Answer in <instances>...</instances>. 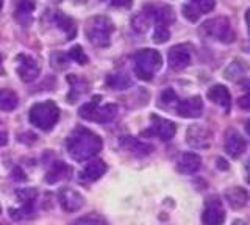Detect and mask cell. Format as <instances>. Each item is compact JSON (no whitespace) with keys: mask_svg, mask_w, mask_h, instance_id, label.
<instances>
[{"mask_svg":"<svg viewBox=\"0 0 250 225\" xmlns=\"http://www.w3.org/2000/svg\"><path fill=\"white\" fill-rule=\"evenodd\" d=\"M214 6H216L214 0H188L183 5L182 13L188 20L195 22V20H199L203 14L213 11Z\"/></svg>","mask_w":250,"mask_h":225,"instance_id":"cell-8","label":"cell"},{"mask_svg":"<svg viewBox=\"0 0 250 225\" xmlns=\"http://www.w3.org/2000/svg\"><path fill=\"white\" fill-rule=\"evenodd\" d=\"M119 145L127 152H130L133 155H138V157H144V155L152 153V150H153V147L150 144H146L143 141H139L138 138H133V136H122L119 139Z\"/></svg>","mask_w":250,"mask_h":225,"instance_id":"cell-17","label":"cell"},{"mask_svg":"<svg viewBox=\"0 0 250 225\" xmlns=\"http://www.w3.org/2000/svg\"><path fill=\"white\" fill-rule=\"evenodd\" d=\"M135 61V74L139 80L148 82L153 79V75L160 71L163 64V58L158 50L153 49H143L135 53L133 57Z\"/></svg>","mask_w":250,"mask_h":225,"instance_id":"cell-2","label":"cell"},{"mask_svg":"<svg viewBox=\"0 0 250 225\" xmlns=\"http://www.w3.org/2000/svg\"><path fill=\"white\" fill-rule=\"evenodd\" d=\"M105 2H109L113 6H130L131 0H105Z\"/></svg>","mask_w":250,"mask_h":225,"instance_id":"cell-36","label":"cell"},{"mask_svg":"<svg viewBox=\"0 0 250 225\" xmlns=\"http://www.w3.org/2000/svg\"><path fill=\"white\" fill-rule=\"evenodd\" d=\"M2 6H3V0H0V10H2Z\"/></svg>","mask_w":250,"mask_h":225,"instance_id":"cell-40","label":"cell"},{"mask_svg":"<svg viewBox=\"0 0 250 225\" xmlns=\"http://www.w3.org/2000/svg\"><path fill=\"white\" fill-rule=\"evenodd\" d=\"M242 89H244L246 94L239 99V105L242 108H250V80H246L242 83Z\"/></svg>","mask_w":250,"mask_h":225,"instance_id":"cell-34","label":"cell"},{"mask_svg":"<svg viewBox=\"0 0 250 225\" xmlns=\"http://www.w3.org/2000/svg\"><path fill=\"white\" fill-rule=\"evenodd\" d=\"M67 153L75 161H88L92 160L102 150V139L84 127L75 128L67 138Z\"/></svg>","mask_w":250,"mask_h":225,"instance_id":"cell-1","label":"cell"},{"mask_svg":"<svg viewBox=\"0 0 250 225\" xmlns=\"http://www.w3.org/2000/svg\"><path fill=\"white\" fill-rule=\"evenodd\" d=\"M67 82L70 84V94L67 96V102H70V103L77 102V99L83 94H86L89 89L88 82H86L84 79H82V77L75 75V74L67 75Z\"/></svg>","mask_w":250,"mask_h":225,"instance_id":"cell-20","label":"cell"},{"mask_svg":"<svg viewBox=\"0 0 250 225\" xmlns=\"http://www.w3.org/2000/svg\"><path fill=\"white\" fill-rule=\"evenodd\" d=\"M200 166H202V158L197 153H192V152L183 153L182 157L178 158V163H177L178 172H182L185 175L195 174L200 169Z\"/></svg>","mask_w":250,"mask_h":225,"instance_id":"cell-18","label":"cell"},{"mask_svg":"<svg viewBox=\"0 0 250 225\" xmlns=\"http://www.w3.org/2000/svg\"><path fill=\"white\" fill-rule=\"evenodd\" d=\"M208 99L211 100L213 103L219 105L221 108H224L225 111H230V106H231V96H230V91L227 89L222 84H214L211 86L207 92Z\"/></svg>","mask_w":250,"mask_h":225,"instance_id":"cell-19","label":"cell"},{"mask_svg":"<svg viewBox=\"0 0 250 225\" xmlns=\"http://www.w3.org/2000/svg\"><path fill=\"white\" fill-rule=\"evenodd\" d=\"M72 174V167H70L69 164H66V163L62 161H57L55 164L52 166V169L47 172L45 175V182L47 183H57V182H61V180H66V178Z\"/></svg>","mask_w":250,"mask_h":225,"instance_id":"cell-23","label":"cell"},{"mask_svg":"<svg viewBox=\"0 0 250 225\" xmlns=\"http://www.w3.org/2000/svg\"><path fill=\"white\" fill-rule=\"evenodd\" d=\"M18 74L22 79V82L30 83L38 79L39 75V64L35 58L28 55H19L18 57Z\"/></svg>","mask_w":250,"mask_h":225,"instance_id":"cell-13","label":"cell"},{"mask_svg":"<svg viewBox=\"0 0 250 225\" xmlns=\"http://www.w3.org/2000/svg\"><path fill=\"white\" fill-rule=\"evenodd\" d=\"M167 61L170 69L174 71H182L191 63V47L188 44L174 45L167 53Z\"/></svg>","mask_w":250,"mask_h":225,"instance_id":"cell-9","label":"cell"},{"mask_svg":"<svg viewBox=\"0 0 250 225\" xmlns=\"http://www.w3.org/2000/svg\"><path fill=\"white\" fill-rule=\"evenodd\" d=\"M100 96H96L91 102L84 103L80 108V116L86 121L91 122H100V123H106L109 121H113L117 114V106L113 103L108 105H100Z\"/></svg>","mask_w":250,"mask_h":225,"instance_id":"cell-5","label":"cell"},{"mask_svg":"<svg viewBox=\"0 0 250 225\" xmlns=\"http://www.w3.org/2000/svg\"><path fill=\"white\" fill-rule=\"evenodd\" d=\"M33 0H16L14 2V19L22 27H28L31 22V14L35 11Z\"/></svg>","mask_w":250,"mask_h":225,"instance_id":"cell-16","label":"cell"},{"mask_svg":"<svg viewBox=\"0 0 250 225\" xmlns=\"http://www.w3.org/2000/svg\"><path fill=\"white\" fill-rule=\"evenodd\" d=\"M58 200H60V205L62 206V209L67 213H74L78 211L83 204H84V199L82 197V194H78L75 189L72 188H62L58 192Z\"/></svg>","mask_w":250,"mask_h":225,"instance_id":"cell-12","label":"cell"},{"mask_svg":"<svg viewBox=\"0 0 250 225\" xmlns=\"http://www.w3.org/2000/svg\"><path fill=\"white\" fill-rule=\"evenodd\" d=\"M3 71H2V61H0V74H2Z\"/></svg>","mask_w":250,"mask_h":225,"instance_id":"cell-41","label":"cell"},{"mask_svg":"<svg viewBox=\"0 0 250 225\" xmlns=\"http://www.w3.org/2000/svg\"><path fill=\"white\" fill-rule=\"evenodd\" d=\"M147 133L158 136L160 139H163V141H170L177 133V127L174 122L153 114L150 118V128H148Z\"/></svg>","mask_w":250,"mask_h":225,"instance_id":"cell-10","label":"cell"},{"mask_svg":"<svg viewBox=\"0 0 250 225\" xmlns=\"http://www.w3.org/2000/svg\"><path fill=\"white\" fill-rule=\"evenodd\" d=\"M67 57L70 60L77 61V63H80V64H86V63H88V57H86V53L83 52V49L80 47V45H75V47L70 49L69 53H67Z\"/></svg>","mask_w":250,"mask_h":225,"instance_id":"cell-31","label":"cell"},{"mask_svg":"<svg viewBox=\"0 0 250 225\" xmlns=\"http://www.w3.org/2000/svg\"><path fill=\"white\" fill-rule=\"evenodd\" d=\"M186 141L194 149H207L211 143V133L208 128L202 125H192L188 128Z\"/></svg>","mask_w":250,"mask_h":225,"instance_id":"cell-14","label":"cell"},{"mask_svg":"<svg viewBox=\"0 0 250 225\" xmlns=\"http://www.w3.org/2000/svg\"><path fill=\"white\" fill-rule=\"evenodd\" d=\"M202 32L208 38H211V40L224 42V44H230L234 41V32L231 28L230 19L224 16L207 20L205 24L202 25Z\"/></svg>","mask_w":250,"mask_h":225,"instance_id":"cell-6","label":"cell"},{"mask_svg":"<svg viewBox=\"0 0 250 225\" xmlns=\"http://www.w3.org/2000/svg\"><path fill=\"white\" fill-rule=\"evenodd\" d=\"M19 103L18 96L11 89L0 86V110L2 111H13Z\"/></svg>","mask_w":250,"mask_h":225,"instance_id":"cell-25","label":"cell"},{"mask_svg":"<svg viewBox=\"0 0 250 225\" xmlns=\"http://www.w3.org/2000/svg\"><path fill=\"white\" fill-rule=\"evenodd\" d=\"M160 100H161V106H164V108H172V106H177V103H178V97H177V94L172 89H166L161 94V97H160Z\"/></svg>","mask_w":250,"mask_h":225,"instance_id":"cell-28","label":"cell"},{"mask_svg":"<svg viewBox=\"0 0 250 225\" xmlns=\"http://www.w3.org/2000/svg\"><path fill=\"white\" fill-rule=\"evenodd\" d=\"M246 180L247 183H250V160L246 163Z\"/></svg>","mask_w":250,"mask_h":225,"instance_id":"cell-37","label":"cell"},{"mask_svg":"<svg viewBox=\"0 0 250 225\" xmlns=\"http://www.w3.org/2000/svg\"><path fill=\"white\" fill-rule=\"evenodd\" d=\"M246 24H247V32H249V36H250V8L246 13Z\"/></svg>","mask_w":250,"mask_h":225,"instance_id":"cell-38","label":"cell"},{"mask_svg":"<svg viewBox=\"0 0 250 225\" xmlns=\"http://www.w3.org/2000/svg\"><path fill=\"white\" fill-rule=\"evenodd\" d=\"M16 194H18V197L23 204H31V202H35L36 199V189L33 188H23V189H19Z\"/></svg>","mask_w":250,"mask_h":225,"instance_id":"cell-33","label":"cell"},{"mask_svg":"<svg viewBox=\"0 0 250 225\" xmlns=\"http://www.w3.org/2000/svg\"><path fill=\"white\" fill-rule=\"evenodd\" d=\"M225 209L222 206V202L217 197L207 199L205 209L202 214L203 225H222L225 222Z\"/></svg>","mask_w":250,"mask_h":225,"instance_id":"cell-7","label":"cell"},{"mask_svg":"<svg viewBox=\"0 0 250 225\" xmlns=\"http://www.w3.org/2000/svg\"><path fill=\"white\" fill-rule=\"evenodd\" d=\"M170 38V32H169V27H164V25H156L155 27V33H153V41L156 44H163L166 42Z\"/></svg>","mask_w":250,"mask_h":225,"instance_id":"cell-29","label":"cell"},{"mask_svg":"<svg viewBox=\"0 0 250 225\" xmlns=\"http://www.w3.org/2000/svg\"><path fill=\"white\" fill-rule=\"evenodd\" d=\"M106 172V163L102 160H92L88 163V166L84 167V170L80 175V180L83 182H96Z\"/></svg>","mask_w":250,"mask_h":225,"instance_id":"cell-21","label":"cell"},{"mask_svg":"<svg viewBox=\"0 0 250 225\" xmlns=\"http://www.w3.org/2000/svg\"><path fill=\"white\" fill-rule=\"evenodd\" d=\"M175 111L180 118L186 119H197L203 113V102L199 96H194L185 100H178V103L175 106Z\"/></svg>","mask_w":250,"mask_h":225,"instance_id":"cell-11","label":"cell"},{"mask_svg":"<svg viewBox=\"0 0 250 225\" xmlns=\"http://www.w3.org/2000/svg\"><path fill=\"white\" fill-rule=\"evenodd\" d=\"M86 38L96 47H106L111 41V35L114 32L113 22L105 16L91 18L86 24Z\"/></svg>","mask_w":250,"mask_h":225,"instance_id":"cell-3","label":"cell"},{"mask_svg":"<svg viewBox=\"0 0 250 225\" xmlns=\"http://www.w3.org/2000/svg\"><path fill=\"white\" fill-rule=\"evenodd\" d=\"M69 57L66 53H61V52H57L52 55V66L55 69H66L69 66Z\"/></svg>","mask_w":250,"mask_h":225,"instance_id":"cell-32","label":"cell"},{"mask_svg":"<svg viewBox=\"0 0 250 225\" xmlns=\"http://www.w3.org/2000/svg\"><path fill=\"white\" fill-rule=\"evenodd\" d=\"M52 18L55 20V24H57L62 30V32L67 35V40H72V38L75 36V33H77V28H75L74 20L70 19L69 16H66L64 13H61V11H55L52 14Z\"/></svg>","mask_w":250,"mask_h":225,"instance_id":"cell-24","label":"cell"},{"mask_svg":"<svg viewBox=\"0 0 250 225\" xmlns=\"http://www.w3.org/2000/svg\"><path fill=\"white\" fill-rule=\"evenodd\" d=\"M28 119L31 122V125H35L44 131H49L53 128V125H57V122L60 119L58 106L55 105L52 100L36 103L31 106Z\"/></svg>","mask_w":250,"mask_h":225,"instance_id":"cell-4","label":"cell"},{"mask_svg":"<svg viewBox=\"0 0 250 225\" xmlns=\"http://www.w3.org/2000/svg\"><path fill=\"white\" fill-rule=\"evenodd\" d=\"M70 225H102V219L97 214H86L75 219Z\"/></svg>","mask_w":250,"mask_h":225,"instance_id":"cell-30","label":"cell"},{"mask_svg":"<svg viewBox=\"0 0 250 225\" xmlns=\"http://www.w3.org/2000/svg\"><path fill=\"white\" fill-rule=\"evenodd\" d=\"M225 199L233 209H241L249 204L250 196H249V192L242 188H231L225 192Z\"/></svg>","mask_w":250,"mask_h":225,"instance_id":"cell-22","label":"cell"},{"mask_svg":"<svg viewBox=\"0 0 250 225\" xmlns=\"http://www.w3.org/2000/svg\"><path fill=\"white\" fill-rule=\"evenodd\" d=\"M148 22H150V16H148V13L144 10L133 19V28H135L136 32H146L148 27Z\"/></svg>","mask_w":250,"mask_h":225,"instance_id":"cell-27","label":"cell"},{"mask_svg":"<svg viewBox=\"0 0 250 225\" xmlns=\"http://www.w3.org/2000/svg\"><path fill=\"white\" fill-rule=\"evenodd\" d=\"M8 143V131L6 128L3 127V123L0 122V147L5 145Z\"/></svg>","mask_w":250,"mask_h":225,"instance_id":"cell-35","label":"cell"},{"mask_svg":"<svg viewBox=\"0 0 250 225\" xmlns=\"http://www.w3.org/2000/svg\"><path fill=\"white\" fill-rule=\"evenodd\" d=\"M106 84L111 89H127L131 84V80L128 79V75L117 72V74H109L106 77Z\"/></svg>","mask_w":250,"mask_h":225,"instance_id":"cell-26","label":"cell"},{"mask_svg":"<svg viewBox=\"0 0 250 225\" xmlns=\"http://www.w3.org/2000/svg\"><path fill=\"white\" fill-rule=\"evenodd\" d=\"M246 131H247V135L250 136V119L246 122Z\"/></svg>","mask_w":250,"mask_h":225,"instance_id":"cell-39","label":"cell"},{"mask_svg":"<svg viewBox=\"0 0 250 225\" xmlns=\"http://www.w3.org/2000/svg\"><path fill=\"white\" fill-rule=\"evenodd\" d=\"M0 211H2V208H0Z\"/></svg>","mask_w":250,"mask_h":225,"instance_id":"cell-42","label":"cell"},{"mask_svg":"<svg viewBox=\"0 0 250 225\" xmlns=\"http://www.w3.org/2000/svg\"><path fill=\"white\" fill-rule=\"evenodd\" d=\"M224 147H225V152L229 153L231 158H238L246 150V139L242 138L236 130H229L224 138Z\"/></svg>","mask_w":250,"mask_h":225,"instance_id":"cell-15","label":"cell"}]
</instances>
